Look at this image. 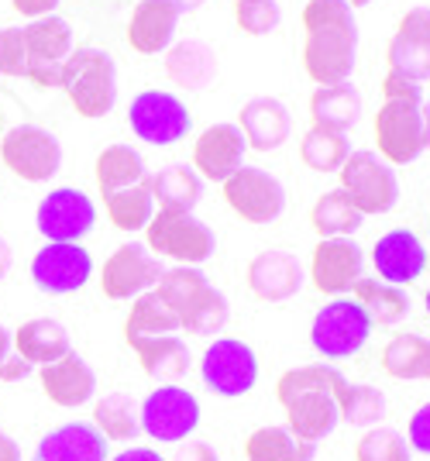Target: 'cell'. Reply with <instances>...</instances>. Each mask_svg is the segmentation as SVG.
<instances>
[{"label": "cell", "mask_w": 430, "mask_h": 461, "mask_svg": "<svg viewBox=\"0 0 430 461\" xmlns=\"http://www.w3.org/2000/svg\"><path fill=\"white\" fill-rule=\"evenodd\" d=\"M173 461H220V458H217L214 444H207V441H183L176 447Z\"/></svg>", "instance_id": "cell-48"}, {"label": "cell", "mask_w": 430, "mask_h": 461, "mask_svg": "<svg viewBox=\"0 0 430 461\" xmlns=\"http://www.w3.org/2000/svg\"><path fill=\"white\" fill-rule=\"evenodd\" d=\"M372 266H375V279L390 286H410L427 269V249L413 230L396 228L375 241Z\"/></svg>", "instance_id": "cell-18"}, {"label": "cell", "mask_w": 430, "mask_h": 461, "mask_svg": "<svg viewBox=\"0 0 430 461\" xmlns=\"http://www.w3.org/2000/svg\"><path fill=\"white\" fill-rule=\"evenodd\" d=\"M348 383L341 372L327 362L317 366H300L279 375L275 383V400L286 410V430L300 441L320 444L331 438L341 423L337 413V389Z\"/></svg>", "instance_id": "cell-2"}, {"label": "cell", "mask_w": 430, "mask_h": 461, "mask_svg": "<svg viewBox=\"0 0 430 461\" xmlns=\"http://www.w3.org/2000/svg\"><path fill=\"white\" fill-rule=\"evenodd\" d=\"M310 117L313 128H327V131H348L362 117V94L348 83L337 86H317L310 96Z\"/></svg>", "instance_id": "cell-30"}, {"label": "cell", "mask_w": 430, "mask_h": 461, "mask_svg": "<svg viewBox=\"0 0 430 461\" xmlns=\"http://www.w3.org/2000/svg\"><path fill=\"white\" fill-rule=\"evenodd\" d=\"M365 276V251L352 238H320L310 258V279L324 296H345Z\"/></svg>", "instance_id": "cell-17"}, {"label": "cell", "mask_w": 430, "mask_h": 461, "mask_svg": "<svg viewBox=\"0 0 430 461\" xmlns=\"http://www.w3.org/2000/svg\"><path fill=\"white\" fill-rule=\"evenodd\" d=\"M407 444L417 455H427L430 458V403H424L407 423Z\"/></svg>", "instance_id": "cell-46"}, {"label": "cell", "mask_w": 430, "mask_h": 461, "mask_svg": "<svg viewBox=\"0 0 430 461\" xmlns=\"http://www.w3.org/2000/svg\"><path fill=\"white\" fill-rule=\"evenodd\" d=\"M337 176H341V190L348 193V200L362 217L390 213L399 203L396 169L375 152H352L345 158V166L337 169Z\"/></svg>", "instance_id": "cell-8"}, {"label": "cell", "mask_w": 430, "mask_h": 461, "mask_svg": "<svg viewBox=\"0 0 430 461\" xmlns=\"http://www.w3.org/2000/svg\"><path fill=\"white\" fill-rule=\"evenodd\" d=\"M245 135L237 124H211L193 145V169L203 183H224L245 166Z\"/></svg>", "instance_id": "cell-19"}, {"label": "cell", "mask_w": 430, "mask_h": 461, "mask_svg": "<svg viewBox=\"0 0 430 461\" xmlns=\"http://www.w3.org/2000/svg\"><path fill=\"white\" fill-rule=\"evenodd\" d=\"M228 321H231V303L211 283L200 289L186 307L179 310V330L196 334V338H214V334H220L228 327Z\"/></svg>", "instance_id": "cell-33"}, {"label": "cell", "mask_w": 430, "mask_h": 461, "mask_svg": "<svg viewBox=\"0 0 430 461\" xmlns=\"http://www.w3.org/2000/svg\"><path fill=\"white\" fill-rule=\"evenodd\" d=\"M59 90L69 96L76 114L86 117V121L111 114L114 104H118V66H114V56L103 52V49H94V45L73 49L66 66H62Z\"/></svg>", "instance_id": "cell-3"}, {"label": "cell", "mask_w": 430, "mask_h": 461, "mask_svg": "<svg viewBox=\"0 0 430 461\" xmlns=\"http://www.w3.org/2000/svg\"><path fill=\"white\" fill-rule=\"evenodd\" d=\"M200 379L214 396L241 400L258 383V355L248 341L214 338V345L200 355Z\"/></svg>", "instance_id": "cell-9"}, {"label": "cell", "mask_w": 430, "mask_h": 461, "mask_svg": "<svg viewBox=\"0 0 430 461\" xmlns=\"http://www.w3.org/2000/svg\"><path fill=\"white\" fill-rule=\"evenodd\" d=\"M235 18L245 35L258 39V35H269V32L279 28L282 11H279L275 0H241V4H235Z\"/></svg>", "instance_id": "cell-44"}, {"label": "cell", "mask_w": 430, "mask_h": 461, "mask_svg": "<svg viewBox=\"0 0 430 461\" xmlns=\"http://www.w3.org/2000/svg\"><path fill=\"white\" fill-rule=\"evenodd\" d=\"M179 317L169 310V303L158 296L156 289L135 296V303L128 310V321H124V338H158V334H176Z\"/></svg>", "instance_id": "cell-39"}, {"label": "cell", "mask_w": 430, "mask_h": 461, "mask_svg": "<svg viewBox=\"0 0 430 461\" xmlns=\"http://www.w3.org/2000/svg\"><path fill=\"white\" fill-rule=\"evenodd\" d=\"M94 173H97V190L103 196L118 190H128V186H138L145 183L148 173H145V158L138 149L131 145H107L103 152L97 155L94 162Z\"/></svg>", "instance_id": "cell-32"}, {"label": "cell", "mask_w": 430, "mask_h": 461, "mask_svg": "<svg viewBox=\"0 0 430 461\" xmlns=\"http://www.w3.org/2000/svg\"><path fill=\"white\" fill-rule=\"evenodd\" d=\"M352 155V141L341 131H327V128H310L303 141H300V158L313 173H337L345 166V158Z\"/></svg>", "instance_id": "cell-41"}, {"label": "cell", "mask_w": 430, "mask_h": 461, "mask_svg": "<svg viewBox=\"0 0 430 461\" xmlns=\"http://www.w3.org/2000/svg\"><path fill=\"white\" fill-rule=\"evenodd\" d=\"M303 266L293 251L286 249H269L258 251L248 266V286L258 300L265 303H282V300H293L296 293L303 289Z\"/></svg>", "instance_id": "cell-22"}, {"label": "cell", "mask_w": 430, "mask_h": 461, "mask_svg": "<svg viewBox=\"0 0 430 461\" xmlns=\"http://www.w3.org/2000/svg\"><path fill=\"white\" fill-rule=\"evenodd\" d=\"M162 272H166L162 262L141 241H128V245L114 249V255L103 262L100 289L107 300H135L141 293L156 289Z\"/></svg>", "instance_id": "cell-15"}, {"label": "cell", "mask_w": 430, "mask_h": 461, "mask_svg": "<svg viewBox=\"0 0 430 461\" xmlns=\"http://www.w3.org/2000/svg\"><path fill=\"white\" fill-rule=\"evenodd\" d=\"M382 368L392 379H403V383L430 379V338L396 334L390 345L382 348Z\"/></svg>", "instance_id": "cell-34"}, {"label": "cell", "mask_w": 430, "mask_h": 461, "mask_svg": "<svg viewBox=\"0 0 430 461\" xmlns=\"http://www.w3.org/2000/svg\"><path fill=\"white\" fill-rule=\"evenodd\" d=\"M39 379L41 393L62 410H79V406H86L97 396V372L76 351L62 355L59 362H52V366H41Z\"/></svg>", "instance_id": "cell-21"}, {"label": "cell", "mask_w": 430, "mask_h": 461, "mask_svg": "<svg viewBox=\"0 0 430 461\" xmlns=\"http://www.w3.org/2000/svg\"><path fill=\"white\" fill-rule=\"evenodd\" d=\"M176 7L169 0H141L135 7V14L128 21V45L135 49L138 56H158L166 52L173 39H176L179 24Z\"/></svg>", "instance_id": "cell-25"}, {"label": "cell", "mask_w": 430, "mask_h": 461, "mask_svg": "<svg viewBox=\"0 0 430 461\" xmlns=\"http://www.w3.org/2000/svg\"><path fill=\"white\" fill-rule=\"evenodd\" d=\"M354 461H413L407 438L392 427H372L354 444Z\"/></svg>", "instance_id": "cell-42"}, {"label": "cell", "mask_w": 430, "mask_h": 461, "mask_svg": "<svg viewBox=\"0 0 430 461\" xmlns=\"http://www.w3.org/2000/svg\"><path fill=\"white\" fill-rule=\"evenodd\" d=\"M235 4H241V0H235Z\"/></svg>", "instance_id": "cell-59"}, {"label": "cell", "mask_w": 430, "mask_h": 461, "mask_svg": "<svg viewBox=\"0 0 430 461\" xmlns=\"http://www.w3.org/2000/svg\"><path fill=\"white\" fill-rule=\"evenodd\" d=\"M145 249L152 255H166L179 266H203L214 258L217 238L211 224H203L196 213L186 211H158L145 228Z\"/></svg>", "instance_id": "cell-4"}, {"label": "cell", "mask_w": 430, "mask_h": 461, "mask_svg": "<svg viewBox=\"0 0 430 461\" xmlns=\"http://www.w3.org/2000/svg\"><path fill=\"white\" fill-rule=\"evenodd\" d=\"M362 213L354 211V203L348 200V193L341 190H327L317 196L310 211V224L320 238H352L354 230L362 228Z\"/></svg>", "instance_id": "cell-38"}, {"label": "cell", "mask_w": 430, "mask_h": 461, "mask_svg": "<svg viewBox=\"0 0 430 461\" xmlns=\"http://www.w3.org/2000/svg\"><path fill=\"white\" fill-rule=\"evenodd\" d=\"M131 351L138 355V366L141 372L148 375V379H156V383H176L183 379L190 366H193V355H190V348L186 341L179 338V334H158V338H131L128 341Z\"/></svg>", "instance_id": "cell-26"}, {"label": "cell", "mask_w": 430, "mask_h": 461, "mask_svg": "<svg viewBox=\"0 0 430 461\" xmlns=\"http://www.w3.org/2000/svg\"><path fill=\"white\" fill-rule=\"evenodd\" d=\"M0 158L24 183H49L62 169V145L39 124H18L0 141Z\"/></svg>", "instance_id": "cell-12"}, {"label": "cell", "mask_w": 430, "mask_h": 461, "mask_svg": "<svg viewBox=\"0 0 430 461\" xmlns=\"http://www.w3.org/2000/svg\"><path fill=\"white\" fill-rule=\"evenodd\" d=\"M372 334V317L352 296H334L331 303L317 310L310 324V345L320 358L341 362L354 358Z\"/></svg>", "instance_id": "cell-5"}, {"label": "cell", "mask_w": 430, "mask_h": 461, "mask_svg": "<svg viewBox=\"0 0 430 461\" xmlns=\"http://www.w3.org/2000/svg\"><path fill=\"white\" fill-rule=\"evenodd\" d=\"M11 345L18 351L28 366H52L59 362L62 355H69V330L66 324L52 321V317H35V321H24V324L11 334Z\"/></svg>", "instance_id": "cell-27"}, {"label": "cell", "mask_w": 430, "mask_h": 461, "mask_svg": "<svg viewBox=\"0 0 430 461\" xmlns=\"http://www.w3.org/2000/svg\"><path fill=\"white\" fill-rule=\"evenodd\" d=\"M148 190L158 211H186L193 213L196 203L203 200V179L196 176L193 166L186 162H169L156 176H148Z\"/></svg>", "instance_id": "cell-28"}, {"label": "cell", "mask_w": 430, "mask_h": 461, "mask_svg": "<svg viewBox=\"0 0 430 461\" xmlns=\"http://www.w3.org/2000/svg\"><path fill=\"white\" fill-rule=\"evenodd\" d=\"M94 427L103 434V441H135L138 434H141L135 396L131 393H107L103 400H97V406H94Z\"/></svg>", "instance_id": "cell-37"}, {"label": "cell", "mask_w": 430, "mask_h": 461, "mask_svg": "<svg viewBox=\"0 0 430 461\" xmlns=\"http://www.w3.org/2000/svg\"><path fill=\"white\" fill-rule=\"evenodd\" d=\"M62 0H11V7L24 14V18H49V14H56V7H59Z\"/></svg>", "instance_id": "cell-49"}, {"label": "cell", "mask_w": 430, "mask_h": 461, "mask_svg": "<svg viewBox=\"0 0 430 461\" xmlns=\"http://www.w3.org/2000/svg\"><path fill=\"white\" fill-rule=\"evenodd\" d=\"M0 77H24V39H21V28H0Z\"/></svg>", "instance_id": "cell-45"}, {"label": "cell", "mask_w": 430, "mask_h": 461, "mask_svg": "<svg viewBox=\"0 0 430 461\" xmlns=\"http://www.w3.org/2000/svg\"><path fill=\"white\" fill-rule=\"evenodd\" d=\"M303 69L317 86L348 83L358 56V21L345 0H310L303 7Z\"/></svg>", "instance_id": "cell-1"}, {"label": "cell", "mask_w": 430, "mask_h": 461, "mask_svg": "<svg viewBox=\"0 0 430 461\" xmlns=\"http://www.w3.org/2000/svg\"><path fill=\"white\" fill-rule=\"evenodd\" d=\"M166 73L176 86L186 90H207L217 79V56L207 41L186 39L179 45H169L166 52Z\"/></svg>", "instance_id": "cell-29"}, {"label": "cell", "mask_w": 430, "mask_h": 461, "mask_svg": "<svg viewBox=\"0 0 430 461\" xmlns=\"http://www.w3.org/2000/svg\"><path fill=\"white\" fill-rule=\"evenodd\" d=\"M245 458L248 461H313L317 444L300 441L286 427H258L245 441Z\"/></svg>", "instance_id": "cell-35"}, {"label": "cell", "mask_w": 430, "mask_h": 461, "mask_svg": "<svg viewBox=\"0 0 430 461\" xmlns=\"http://www.w3.org/2000/svg\"><path fill=\"white\" fill-rule=\"evenodd\" d=\"M128 124H131L138 141L166 149V145H176V141L190 135L193 117H190L186 104L176 94H169V90H145V94H138L131 100Z\"/></svg>", "instance_id": "cell-11"}, {"label": "cell", "mask_w": 430, "mask_h": 461, "mask_svg": "<svg viewBox=\"0 0 430 461\" xmlns=\"http://www.w3.org/2000/svg\"><path fill=\"white\" fill-rule=\"evenodd\" d=\"M379 158L390 166H410L427 152L424 141V104L420 100H382L375 114Z\"/></svg>", "instance_id": "cell-10"}, {"label": "cell", "mask_w": 430, "mask_h": 461, "mask_svg": "<svg viewBox=\"0 0 430 461\" xmlns=\"http://www.w3.org/2000/svg\"><path fill=\"white\" fill-rule=\"evenodd\" d=\"M35 372V366H28L21 355H7L4 362H0V383H21V379H28Z\"/></svg>", "instance_id": "cell-50"}, {"label": "cell", "mask_w": 430, "mask_h": 461, "mask_svg": "<svg viewBox=\"0 0 430 461\" xmlns=\"http://www.w3.org/2000/svg\"><path fill=\"white\" fill-rule=\"evenodd\" d=\"M337 413H341V420L352 423V427H365V430H372V427H382V420H386V410H390V403H386V393L382 389H375V385L369 383H345L341 389H337Z\"/></svg>", "instance_id": "cell-36"}, {"label": "cell", "mask_w": 430, "mask_h": 461, "mask_svg": "<svg viewBox=\"0 0 430 461\" xmlns=\"http://www.w3.org/2000/svg\"><path fill=\"white\" fill-rule=\"evenodd\" d=\"M352 300L362 303V310L372 317V324H399V321H407L413 310V300L410 293L403 286H390V283H382V279H358L352 286Z\"/></svg>", "instance_id": "cell-31"}, {"label": "cell", "mask_w": 430, "mask_h": 461, "mask_svg": "<svg viewBox=\"0 0 430 461\" xmlns=\"http://www.w3.org/2000/svg\"><path fill=\"white\" fill-rule=\"evenodd\" d=\"M97 224V207L94 200L76 186H59L41 196L39 211H35V228L41 230L45 241L56 245H79Z\"/></svg>", "instance_id": "cell-13"}, {"label": "cell", "mask_w": 430, "mask_h": 461, "mask_svg": "<svg viewBox=\"0 0 430 461\" xmlns=\"http://www.w3.org/2000/svg\"><path fill=\"white\" fill-rule=\"evenodd\" d=\"M237 131L245 135V145L255 152H275L293 135L290 107L275 96H255L237 114Z\"/></svg>", "instance_id": "cell-23"}, {"label": "cell", "mask_w": 430, "mask_h": 461, "mask_svg": "<svg viewBox=\"0 0 430 461\" xmlns=\"http://www.w3.org/2000/svg\"><path fill=\"white\" fill-rule=\"evenodd\" d=\"M382 96L386 100H420L424 104V86L410 77H399V73H386L382 79Z\"/></svg>", "instance_id": "cell-47"}, {"label": "cell", "mask_w": 430, "mask_h": 461, "mask_svg": "<svg viewBox=\"0 0 430 461\" xmlns=\"http://www.w3.org/2000/svg\"><path fill=\"white\" fill-rule=\"evenodd\" d=\"M390 69L417 83L430 79V7H410L390 41Z\"/></svg>", "instance_id": "cell-20"}, {"label": "cell", "mask_w": 430, "mask_h": 461, "mask_svg": "<svg viewBox=\"0 0 430 461\" xmlns=\"http://www.w3.org/2000/svg\"><path fill=\"white\" fill-rule=\"evenodd\" d=\"M345 4H348V7L354 11V7H365V4H372V0H345Z\"/></svg>", "instance_id": "cell-57"}, {"label": "cell", "mask_w": 430, "mask_h": 461, "mask_svg": "<svg viewBox=\"0 0 430 461\" xmlns=\"http://www.w3.org/2000/svg\"><path fill=\"white\" fill-rule=\"evenodd\" d=\"M24 39V79H31L41 90L59 86L62 66L73 52V28L59 14L35 18L21 28Z\"/></svg>", "instance_id": "cell-7"}, {"label": "cell", "mask_w": 430, "mask_h": 461, "mask_svg": "<svg viewBox=\"0 0 430 461\" xmlns=\"http://www.w3.org/2000/svg\"><path fill=\"white\" fill-rule=\"evenodd\" d=\"M11 330H7V327L0 324V362H4V358H7V355H11Z\"/></svg>", "instance_id": "cell-54"}, {"label": "cell", "mask_w": 430, "mask_h": 461, "mask_svg": "<svg viewBox=\"0 0 430 461\" xmlns=\"http://www.w3.org/2000/svg\"><path fill=\"white\" fill-rule=\"evenodd\" d=\"M424 303H427V317H430V289H427V296H424Z\"/></svg>", "instance_id": "cell-58"}, {"label": "cell", "mask_w": 430, "mask_h": 461, "mask_svg": "<svg viewBox=\"0 0 430 461\" xmlns=\"http://www.w3.org/2000/svg\"><path fill=\"white\" fill-rule=\"evenodd\" d=\"M207 283H211V279L196 269V266H176V269L162 272V279L156 283V293L179 317V310L186 307V303H190V300H193L196 293L207 286Z\"/></svg>", "instance_id": "cell-43"}, {"label": "cell", "mask_w": 430, "mask_h": 461, "mask_svg": "<svg viewBox=\"0 0 430 461\" xmlns=\"http://www.w3.org/2000/svg\"><path fill=\"white\" fill-rule=\"evenodd\" d=\"M424 141L430 149V104H424Z\"/></svg>", "instance_id": "cell-56"}, {"label": "cell", "mask_w": 430, "mask_h": 461, "mask_svg": "<svg viewBox=\"0 0 430 461\" xmlns=\"http://www.w3.org/2000/svg\"><path fill=\"white\" fill-rule=\"evenodd\" d=\"M94 258L83 245H56L45 241L31 258V279L49 296H69L90 283Z\"/></svg>", "instance_id": "cell-16"}, {"label": "cell", "mask_w": 430, "mask_h": 461, "mask_svg": "<svg viewBox=\"0 0 430 461\" xmlns=\"http://www.w3.org/2000/svg\"><path fill=\"white\" fill-rule=\"evenodd\" d=\"M169 4H173V7H176L179 14H190V11H196V7H200V4H203V0H169Z\"/></svg>", "instance_id": "cell-55"}, {"label": "cell", "mask_w": 430, "mask_h": 461, "mask_svg": "<svg viewBox=\"0 0 430 461\" xmlns=\"http://www.w3.org/2000/svg\"><path fill=\"white\" fill-rule=\"evenodd\" d=\"M138 423L141 434H148L158 444L190 441L200 427V400L176 383L158 385L138 403Z\"/></svg>", "instance_id": "cell-6"}, {"label": "cell", "mask_w": 430, "mask_h": 461, "mask_svg": "<svg viewBox=\"0 0 430 461\" xmlns=\"http://www.w3.org/2000/svg\"><path fill=\"white\" fill-rule=\"evenodd\" d=\"M224 200L248 224H273L286 211L282 183L258 166H241L231 179H224Z\"/></svg>", "instance_id": "cell-14"}, {"label": "cell", "mask_w": 430, "mask_h": 461, "mask_svg": "<svg viewBox=\"0 0 430 461\" xmlns=\"http://www.w3.org/2000/svg\"><path fill=\"white\" fill-rule=\"evenodd\" d=\"M0 461H21V447L4 430H0Z\"/></svg>", "instance_id": "cell-52"}, {"label": "cell", "mask_w": 430, "mask_h": 461, "mask_svg": "<svg viewBox=\"0 0 430 461\" xmlns=\"http://www.w3.org/2000/svg\"><path fill=\"white\" fill-rule=\"evenodd\" d=\"M107 461H169V458H162L156 447H128V451H121V455H114V458Z\"/></svg>", "instance_id": "cell-51"}, {"label": "cell", "mask_w": 430, "mask_h": 461, "mask_svg": "<svg viewBox=\"0 0 430 461\" xmlns=\"http://www.w3.org/2000/svg\"><path fill=\"white\" fill-rule=\"evenodd\" d=\"M107 203V217L111 224L124 234H135V230H145L148 221L156 217V200H152V190H148V179L138 183V186H128V190H118L111 196H103Z\"/></svg>", "instance_id": "cell-40"}, {"label": "cell", "mask_w": 430, "mask_h": 461, "mask_svg": "<svg viewBox=\"0 0 430 461\" xmlns=\"http://www.w3.org/2000/svg\"><path fill=\"white\" fill-rule=\"evenodd\" d=\"M31 461H107V441L94 423H62L35 444Z\"/></svg>", "instance_id": "cell-24"}, {"label": "cell", "mask_w": 430, "mask_h": 461, "mask_svg": "<svg viewBox=\"0 0 430 461\" xmlns=\"http://www.w3.org/2000/svg\"><path fill=\"white\" fill-rule=\"evenodd\" d=\"M14 266V255H11V245L0 238V279H7V272Z\"/></svg>", "instance_id": "cell-53"}]
</instances>
